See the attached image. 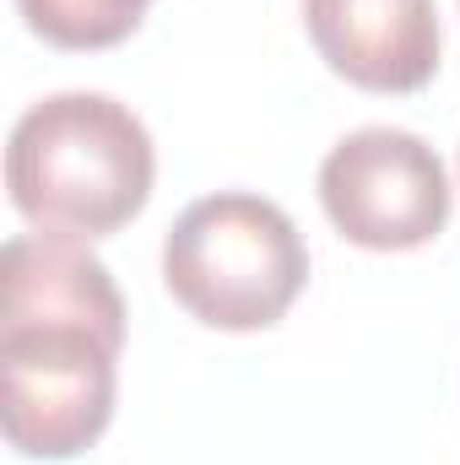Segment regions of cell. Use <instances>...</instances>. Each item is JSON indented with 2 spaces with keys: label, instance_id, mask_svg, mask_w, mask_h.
I'll list each match as a JSON object with an SVG mask.
<instances>
[{
  "label": "cell",
  "instance_id": "cell-1",
  "mask_svg": "<svg viewBox=\"0 0 460 465\" xmlns=\"http://www.w3.org/2000/svg\"><path fill=\"white\" fill-rule=\"evenodd\" d=\"M125 298L82 238L0 249V422L27 460L87 455L115 417Z\"/></svg>",
  "mask_w": 460,
  "mask_h": 465
},
{
  "label": "cell",
  "instance_id": "cell-2",
  "mask_svg": "<svg viewBox=\"0 0 460 465\" xmlns=\"http://www.w3.org/2000/svg\"><path fill=\"white\" fill-rule=\"evenodd\" d=\"M157 179L146 124L109 93H55L11 124L5 190L22 223L55 238H109L141 217Z\"/></svg>",
  "mask_w": 460,
  "mask_h": 465
},
{
  "label": "cell",
  "instance_id": "cell-3",
  "mask_svg": "<svg viewBox=\"0 0 460 465\" xmlns=\"http://www.w3.org/2000/svg\"><path fill=\"white\" fill-rule=\"evenodd\" d=\"M309 282L298 223L249 190H223L179 212L163 238V287L212 331H271Z\"/></svg>",
  "mask_w": 460,
  "mask_h": 465
},
{
  "label": "cell",
  "instance_id": "cell-4",
  "mask_svg": "<svg viewBox=\"0 0 460 465\" xmlns=\"http://www.w3.org/2000/svg\"><path fill=\"white\" fill-rule=\"evenodd\" d=\"M320 206L331 228L357 249H423L450 223V173L423 135L395 124H363L325 152Z\"/></svg>",
  "mask_w": 460,
  "mask_h": 465
},
{
  "label": "cell",
  "instance_id": "cell-5",
  "mask_svg": "<svg viewBox=\"0 0 460 465\" xmlns=\"http://www.w3.org/2000/svg\"><path fill=\"white\" fill-rule=\"evenodd\" d=\"M320 60L363 93H423L439 76L434 0H304Z\"/></svg>",
  "mask_w": 460,
  "mask_h": 465
},
{
  "label": "cell",
  "instance_id": "cell-6",
  "mask_svg": "<svg viewBox=\"0 0 460 465\" xmlns=\"http://www.w3.org/2000/svg\"><path fill=\"white\" fill-rule=\"evenodd\" d=\"M152 0H16L22 22L55 49H115L125 44Z\"/></svg>",
  "mask_w": 460,
  "mask_h": 465
}]
</instances>
